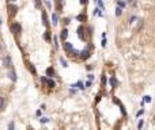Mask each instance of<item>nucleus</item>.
I'll list each match as a JSON object with an SVG mask.
<instances>
[{
	"instance_id": "58836bf2",
	"label": "nucleus",
	"mask_w": 155,
	"mask_h": 130,
	"mask_svg": "<svg viewBox=\"0 0 155 130\" xmlns=\"http://www.w3.org/2000/svg\"><path fill=\"white\" fill-rule=\"evenodd\" d=\"M64 23H65V24H68V23H69V18H65V19H64Z\"/></svg>"
},
{
	"instance_id": "dca6fc26",
	"label": "nucleus",
	"mask_w": 155,
	"mask_h": 130,
	"mask_svg": "<svg viewBox=\"0 0 155 130\" xmlns=\"http://www.w3.org/2000/svg\"><path fill=\"white\" fill-rule=\"evenodd\" d=\"M125 1H124V0H117V7H120V8H122V10H124V8H125Z\"/></svg>"
},
{
	"instance_id": "f704fd0d",
	"label": "nucleus",
	"mask_w": 155,
	"mask_h": 130,
	"mask_svg": "<svg viewBox=\"0 0 155 130\" xmlns=\"http://www.w3.org/2000/svg\"><path fill=\"white\" fill-rule=\"evenodd\" d=\"M46 79H48V77H45V76H42V77H41V81H42V83H46Z\"/></svg>"
},
{
	"instance_id": "f3484780",
	"label": "nucleus",
	"mask_w": 155,
	"mask_h": 130,
	"mask_svg": "<svg viewBox=\"0 0 155 130\" xmlns=\"http://www.w3.org/2000/svg\"><path fill=\"white\" fill-rule=\"evenodd\" d=\"M76 20L78 22H84L86 20V15H84V14H79V15L76 16Z\"/></svg>"
},
{
	"instance_id": "5701e85b",
	"label": "nucleus",
	"mask_w": 155,
	"mask_h": 130,
	"mask_svg": "<svg viewBox=\"0 0 155 130\" xmlns=\"http://www.w3.org/2000/svg\"><path fill=\"white\" fill-rule=\"evenodd\" d=\"M44 39H46V41H49V39H50V31H49V30L44 34Z\"/></svg>"
},
{
	"instance_id": "412c9836",
	"label": "nucleus",
	"mask_w": 155,
	"mask_h": 130,
	"mask_svg": "<svg viewBox=\"0 0 155 130\" xmlns=\"http://www.w3.org/2000/svg\"><path fill=\"white\" fill-rule=\"evenodd\" d=\"M60 62H61V65H63L64 68H67V66H68V62L65 61V58H64V57H60Z\"/></svg>"
},
{
	"instance_id": "f03ea898",
	"label": "nucleus",
	"mask_w": 155,
	"mask_h": 130,
	"mask_svg": "<svg viewBox=\"0 0 155 130\" xmlns=\"http://www.w3.org/2000/svg\"><path fill=\"white\" fill-rule=\"evenodd\" d=\"M11 31L15 32L17 35H19L21 32H22V26H21V23H18V22H14L11 24Z\"/></svg>"
},
{
	"instance_id": "c9c22d12",
	"label": "nucleus",
	"mask_w": 155,
	"mask_h": 130,
	"mask_svg": "<svg viewBox=\"0 0 155 130\" xmlns=\"http://www.w3.org/2000/svg\"><path fill=\"white\" fill-rule=\"evenodd\" d=\"M113 100H114V103H116V104H121V103H120V100H118V99H117V98H114V99H113Z\"/></svg>"
},
{
	"instance_id": "e433bc0d",
	"label": "nucleus",
	"mask_w": 155,
	"mask_h": 130,
	"mask_svg": "<svg viewBox=\"0 0 155 130\" xmlns=\"http://www.w3.org/2000/svg\"><path fill=\"white\" fill-rule=\"evenodd\" d=\"M87 1H89V0H80V4H87Z\"/></svg>"
},
{
	"instance_id": "a19ab883",
	"label": "nucleus",
	"mask_w": 155,
	"mask_h": 130,
	"mask_svg": "<svg viewBox=\"0 0 155 130\" xmlns=\"http://www.w3.org/2000/svg\"><path fill=\"white\" fill-rule=\"evenodd\" d=\"M41 110H46V106H45V104H41Z\"/></svg>"
},
{
	"instance_id": "7c9ffc66",
	"label": "nucleus",
	"mask_w": 155,
	"mask_h": 130,
	"mask_svg": "<svg viewBox=\"0 0 155 130\" xmlns=\"http://www.w3.org/2000/svg\"><path fill=\"white\" fill-rule=\"evenodd\" d=\"M144 114V108H142V110H139L138 114H136V117H140V115H143Z\"/></svg>"
},
{
	"instance_id": "c85d7f7f",
	"label": "nucleus",
	"mask_w": 155,
	"mask_h": 130,
	"mask_svg": "<svg viewBox=\"0 0 155 130\" xmlns=\"http://www.w3.org/2000/svg\"><path fill=\"white\" fill-rule=\"evenodd\" d=\"M120 108H121V113H122V115H127V111H125V107H124L122 104H120Z\"/></svg>"
},
{
	"instance_id": "ea45409f",
	"label": "nucleus",
	"mask_w": 155,
	"mask_h": 130,
	"mask_svg": "<svg viewBox=\"0 0 155 130\" xmlns=\"http://www.w3.org/2000/svg\"><path fill=\"white\" fill-rule=\"evenodd\" d=\"M101 98H102V96H101V95H98V96H97V99H95V103H98V102H99V99H101Z\"/></svg>"
},
{
	"instance_id": "20e7f679",
	"label": "nucleus",
	"mask_w": 155,
	"mask_h": 130,
	"mask_svg": "<svg viewBox=\"0 0 155 130\" xmlns=\"http://www.w3.org/2000/svg\"><path fill=\"white\" fill-rule=\"evenodd\" d=\"M78 37L80 38L82 41H86V28L83 26L78 27Z\"/></svg>"
},
{
	"instance_id": "0eeeda50",
	"label": "nucleus",
	"mask_w": 155,
	"mask_h": 130,
	"mask_svg": "<svg viewBox=\"0 0 155 130\" xmlns=\"http://www.w3.org/2000/svg\"><path fill=\"white\" fill-rule=\"evenodd\" d=\"M59 23H60V19H59V15H57L56 12H53V14H52V24H53V26H57Z\"/></svg>"
},
{
	"instance_id": "79ce46f5",
	"label": "nucleus",
	"mask_w": 155,
	"mask_h": 130,
	"mask_svg": "<svg viewBox=\"0 0 155 130\" xmlns=\"http://www.w3.org/2000/svg\"><path fill=\"white\" fill-rule=\"evenodd\" d=\"M56 1H59L60 4H63V3H64V0H56Z\"/></svg>"
},
{
	"instance_id": "4468645a",
	"label": "nucleus",
	"mask_w": 155,
	"mask_h": 130,
	"mask_svg": "<svg viewBox=\"0 0 155 130\" xmlns=\"http://www.w3.org/2000/svg\"><path fill=\"white\" fill-rule=\"evenodd\" d=\"M46 76L53 77V76H55V69H53V68H46Z\"/></svg>"
},
{
	"instance_id": "4be33fe9",
	"label": "nucleus",
	"mask_w": 155,
	"mask_h": 130,
	"mask_svg": "<svg viewBox=\"0 0 155 130\" xmlns=\"http://www.w3.org/2000/svg\"><path fill=\"white\" fill-rule=\"evenodd\" d=\"M8 130H15V123H14V121H11V122L8 123Z\"/></svg>"
},
{
	"instance_id": "7ed1b4c3",
	"label": "nucleus",
	"mask_w": 155,
	"mask_h": 130,
	"mask_svg": "<svg viewBox=\"0 0 155 130\" xmlns=\"http://www.w3.org/2000/svg\"><path fill=\"white\" fill-rule=\"evenodd\" d=\"M91 56V52H90V49L89 48H86L84 50H82V52H79V57L82 60H87Z\"/></svg>"
},
{
	"instance_id": "2eb2a0df",
	"label": "nucleus",
	"mask_w": 155,
	"mask_h": 130,
	"mask_svg": "<svg viewBox=\"0 0 155 130\" xmlns=\"http://www.w3.org/2000/svg\"><path fill=\"white\" fill-rule=\"evenodd\" d=\"M67 35H68V30H67V28H63V31H61V34H60L61 39H64V41H65V39H67Z\"/></svg>"
},
{
	"instance_id": "72a5a7b5",
	"label": "nucleus",
	"mask_w": 155,
	"mask_h": 130,
	"mask_svg": "<svg viewBox=\"0 0 155 130\" xmlns=\"http://www.w3.org/2000/svg\"><path fill=\"white\" fill-rule=\"evenodd\" d=\"M87 87H91V81H87V83L84 84V88H87Z\"/></svg>"
},
{
	"instance_id": "b1692460",
	"label": "nucleus",
	"mask_w": 155,
	"mask_h": 130,
	"mask_svg": "<svg viewBox=\"0 0 155 130\" xmlns=\"http://www.w3.org/2000/svg\"><path fill=\"white\" fill-rule=\"evenodd\" d=\"M34 5H35L38 10H41V0H34Z\"/></svg>"
},
{
	"instance_id": "423d86ee",
	"label": "nucleus",
	"mask_w": 155,
	"mask_h": 130,
	"mask_svg": "<svg viewBox=\"0 0 155 130\" xmlns=\"http://www.w3.org/2000/svg\"><path fill=\"white\" fill-rule=\"evenodd\" d=\"M109 84H110L112 88H116V87L118 85V81H117L116 76H110V77H109Z\"/></svg>"
},
{
	"instance_id": "4c0bfd02",
	"label": "nucleus",
	"mask_w": 155,
	"mask_h": 130,
	"mask_svg": "<svg viewBox=\"0 0 155 130\" xmlns=\"http://www.w3.org/2000/svg\"><path fill=\"white\" fill-rule=\"evenodd\" d=\"M86 69H87V70H91V69H93V66H91V65H86Z\"/></svg>"
},
{
	"instance_id": "6ab92c4d",
	"label": "nucleus",
	"mask_w": 155,
	"mask_h": 130,
	"mask_svg": "<svg viewBox=\"0 0 155 130\" xmlns=\"http://www.w3.org/2000/svg\"><path fill=\"white\" fill-rule=\"evenodd\" d=\"M121 15H122V8H120V7H116V16H117V18H120Z\"/></svg>"
},
{
	"instance_id": "bb28decb",
	"label": "nucleus",
	"mask_w": 155,
	"mask_h": 130,
	"mask_svg": "<svg viewBox=\"0 0 155 130\" xmlns=\"http://www.w3.org/2000/svg\"><path fill=\"white\" fill-rule=\"evenodd\" d=\"M3 106H4V98L0 96V110H3Z\"/></svg>"
},
{
	"instance_id": "a211bd4d",
	"label": "nucleus",
	"mask_w": 155,
	"mask_h": 130,
	"mask_svg": "<svg viewBox=\"0 0 155 130\" xmlns=\"http://www.w3.org/2000/svg\"><path fill=\"white\" fill-rule=\"evenodd\" d=\"M53 45H55V49H59V38H57V35H53Z\"/></svg>"
},
{
	"instance_id": "9d476101",
	"label": "nucleus",
	"mask_w": 155,
	"mask_h": 130,
	"mask_svg": "<svg viewBox=\"0 0 155 130\" xmlns=\"http://www.w3.org/2000/svg\"><path fill=\"white\" fill-rule=\"evenodd\" d=\"M27 68H29V70H30V72H31L34 76L37 75V69H35V66H34L31 62H27Z\"/></svg>"
},
{
	"instance_id": "f257e3e1",
	"label": "nucleus",
	"mask_w": 155,
	"mask_h": 130,
	"mask_svg": "<svg viewBox=\"0 0 155 130\" xmlns=\"http://www.w3.org/2000/svg\"><path fill=\"white\" fill-rule=\"evenodd\" d=\"M64 50H65L68 54H79V52H76L75 49H73V46H72L71 42H64Z\"/></svg>"
},
{
	"instance_id": "c03bdc74",
	"label": "nucleus",
	"mask_w": 155,
	"mask_h": 130,
	"mask_svg": "<svg viewBox=\"0 0 155 130\" xmlns=\"http://www.w3.org/2000/svg\"><path fill=\"white\" fill-rule=\"evenodd\" d=\"M0 50H1V43H0Z\"/></svg>"
},
{
	"instance_id": "f8f14e48",
	"label": "nucleus",
	"mask_w": 155,
	"mask_h": 130,
	"mask_svg": "<svg viewBox=\"0 0 155 130\" xmlns=\"http://www.w3.org/2000/svg\"><path fill=\"white\" fill-rule=\"evenodd\" d=\"M8 75H10V79H11L12 81H17V72H15V69H11Z\"/></svg>"
},
{
	"instance_id": "9b49d317",
	"label": "nucleus",
	"mask_w": 155,
	"mask_h": 130,
	"mask_svg": "<svg viewBox=\"0 0 155 130\" xmlns=\"http://www.w3.org/2000/svg\"><path fill=\"white\" fill-rule=\"evenodd\" d=\"M45 84L49 87V88H55V87H56L55 80H52V79H46V83H45Z\"/></svg>"
},
{
	"instance_id": "2f4dec72",
	"label": "nucleus",
	"mask_w": 155,
	"mask_h": 130,
	"mask_svg": "<svg viewBox=\"0 0 155 130\" xmlns=\"http://www.w3.org/2000/svg\"><path fill=\"white\" fill-rule=\"evenodd\" d=\"M87 79H89V81H93V80H94V75H91V73H90V75L87 76Z\"/></svg>"
},
{
	"instance_id": "a18cd8bd",
	"label": "nucleus",
	"mask_w": 155,
	"mask_h": 130,
	"mask_svg": "<svg viewBox=\"0 0 155 130\" xmlns=\"http://www.w3.org/2000/svg\"><path fill=\"white\" fill-rule=\"evenodd\" d=\"M0 24H1V19H0Z\"/></svg>"
},
{
	"instance_id": "c756f323",
	"label": "nucleus",
	"mask_w": 155,
	"mask_h": 130,
	"mask_svg": "<svg viewBox=\"0 0 155 130\" xmlns=\"http://www.w3.org/2000/svg\"><path fill=\"white\" fill-rule=\"evenodd\" d=\"M135 20H138L136 16H131V18H129V23H135Z\"/></svg>"
},
{
	"instance_id": "cd10ccee",
	"label": "nucleus",
	"mask_w": 155,
	"mask_h": 130,
	"mask_svg": "<svg viewBox=\"0 0 155 130\" xmlns=\"http://www.w3.org/2000/svg\"><path fill=\"white\" fill-rule=\"evenodd\" d=\"M143 102H147V103H151V96H144V99H143Z\"/></svg>"
},
{
	"instance_id": "473e14b6",
	"label": "nucleus",
	"mask_w": 155,
	"mask_h": 130,
	"mask_svg": "<svg viewBox=\"0 0 155 130\" xmlns=\"http://www.w3.org/2000/svg\"><path fill=\"white\" fill-rule=\"evenodd\" d=\"M102 46H103V48L106 46V37H103V39H102Z\"/></svg>"
},
{
	"instance_id": "a878e982",
	"label": "nucleus",
	"mask_w": 155,
	"mask_h": 130,
	"mask_svg": "<svg viewBox=\"0 0 155 130\" xmlns=\"http://www.w3.org/2000/svg\"><path fill=\"white\" fill-rule=\"evenodd\" d=\"M143 123H144V119H140V121H139V123H138V129L139 130L143 127Z\"/></svg>"
},
{
	"instance_id": "39448f33",
	"label": "nucleus",
	"mask_w": 155,
	"mask_h": 130,
	"mask_svg": "<svg viewBox=\"0 0 155 130\" xmlns=\"http://www.w3.org/2000/svg\"><path fill=\"white\" fill-rule=\"evenodd\" d=\"M1 64H3V66H6V68H10V66L12 65L11 57H10V56H6V57H3V60H1Z\"/></svg>"
},
{
	"instance_id": "aec40b11",
	"label": "nucleus",
	"mask_w": 155,
	"mask_h": 130,
	"mask_svg": "<svg viewBox=\"0 0 155 130\" xmlns=\"http://www.w3.org/2000/svg\"><path fill=\"white\" fill-rule=\"evenodd\" d=\"M98 5L101 7V11H105V4H103V0H97Z\"/></svg>"
},
{
	"instance_id": "1a4fd4ad",
	"label": "nucleus",
	"mask_w": 155,
	"mask_h": 130,
	"mask_svg": "<svg viewBox=\"0 0 155 130\" xmlns=\"http://www.w3.org/2000/svg\"><path fill=\"white\" fill-rule=\"evenodd\" d=\"M18 11V7L15 4H8V12H10V15H15Z\"/></svg>"
},
{
	"instance_id": "ddd939ff",
	"label": "nucleus",
	"mask_w": 155,
	"mask_h": 130,
	"mask_svg": "<svg viewBox=\"0 0 155 130\" xmlns=\"http://www.w3.org/2000/svg\"><path fill=\"white\" fill-rule=\"evenodd\" d=\"M42 23H44L46 27H49V20H48V16L45 12H42Z\"/></svg>"
},
{
	"instance_id": "393cba45",
	"label": "nucleus",
	"mask_w": 155,
	"mask_h": 130,
	"mask_svg": "<svg viewBox=\"0 0 155 130\" xmlns=\"http://www.w3.org/2000/svg\"><path fill=\"white\" fill-rule=\"evenodd\" d=\"M39 122H41V123H48V122H49V118H46V117H42V118L39 119Z\"/></svg>"
},
{
	"instance_id": "37998d69",
	"label": "nucleus",
	"mask_w": 155,
	"mask_h": 130,
	"mask_svg": "<svg viewBox=\"0 0 155 130\" xmlns=\"http://www.w3.org/2000/svg\"><path fill=\"white\" fill-rule=\"evenodd\" d=\"M8 1H10V3H12V1H15V0H8Z\"/></svg>"
},
{
	"instance_id": "6e6552de",
	"label": "nucleus",
	"mask_w": 155,
	"mask_h": 130,
	"mask_svg": "<svg viewBox=\"0 0 155 130\" xmlns=\"http://www.w3.org/2000/svg\"><path fill=\"white\" fill-rule=\"evenodd\" d=\"M71 88H76V89H80V91H83V89H84V84H83V83H82L80 80H79L78 83L72 84V85H71Z\"/></svg>"
}]
</instances>
